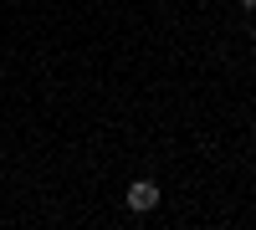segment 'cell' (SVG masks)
<instances>
[{"label":"cell","mask_w":256,"mask_h":230,"mask_svg":"<svg viewBox=\"0 0 256 230\" xmlns=\"http://www.w3.org/2000/svg\"><path fill=\"white\" fill-rule=\"evenodd\" d=\"M123 200H128V210L148 215V210H154V205H159V184H154V179H134V184H128V190H123Z\"/></svg>","instance_id":"1"},{"label":"cell","mask_w":256,"mask_h":230,"mask_svg":"<svg viewBox=\"0 0 256 230\" xmlns=\"http://www.w3.org/2000/svg\"><path fill=\"white\" fill-rule=\"evenodd\" d=\"M241 5H246V10H256V0H241Z\"/></svg>","instance_id":"2"}]
</instances>
